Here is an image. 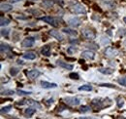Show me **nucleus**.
Returning <instances> with one entry per match:
<instances>
[{"mask_svg":"<svg viewBox=\"0 0 126 119\" xmlns=\"http://www.w3.org/2000/svg\"><path fill=\"white\" fill-rule=\"evenodd\" d=\"M80 119H98V118H95V117H82V118H80Z\"/></svg>","mask_w":126,"mask_h":119,"instance_id":"obj_34","label":"nucleus"},{"mask_svg":"<svg viewBox=\"0 0 126 119\" xmlns=\"http://www.w3.org/2000/svg\"><path fill=\"white\" fill-rule=\"evenodd\" d=\"M9 23H10V20H9V19L4 18V17H1V18H0V24H1V26L8 25Z\"/></svg>","mask_w":126,"mask_h":119,"instance_id":"obj_18","label":"nucleus"},{"mask_svg":"<svg viewBox=\"0 0 126 119\" xmlns=\"http://www.w3.org/2000/svg\"><path fill=\"white\" fill-rule=\"evenodd\" d=\"M50 34H51L53 37H54L55 39H57L58 41H62L63 39H64V36H63L59 31H57V30H52V31H50Z\"/></svg>","mask_w":126,"mask_h":119,"instance_id":"obj_12","label":"nucleus"},{"mask_svg":"<svg viewBox=\"0 0 126 119\" xmlns=\"http://www.w3.org/2000/svg\"><path fill=\"white\" fill-rule=\"evenodd\" d=\"M125 45H126V40H125Z\"/></svg>","mask_w":126,"mask_h":119,"instance_id":"obj_36","label":"nucleus"},{"mask_svg":"<svg viewBox=\"0 0 126 119\" xmlns=\"http://www.w3.org/2000/svg\"><path fill=\"white\" fill-rule=\"evenodd\" d=\"M41 53H42V55H44V56H46V57H49V56L51 55V47H50L49 45L44 46V47L42 48V50H41Z\"/></svg>","mask_w":126,"mask_h":119,"instance_id":"obj_16","label":"nucleus"},{"mask_svg":"<svg viewBox=\"0 0 126 119\" xmlns=\"http://www.w3.org/2000/svg\"><path fill=\"white\" fill-rule=\"evenodd\" d=\"M23 102H24V103H21L20 105H24V104H26V105H28V106H30V107L35 108H41V105H40L39 103H37V102L33 101V100H26V101H23Z\"/></svg>","mask_w":126,"mask_h":119,"instance_id":"obj_9","label":"nucleus"},{"mask_svg":"<svg viewBox=\"0 0 126 119\" xmlns=\"http://www.w3.org/2000/svg\"><path fill=\"white\" fill-rule=\"evenodd\" d=\"M69 77H70L71 79H75V80H78V79L80 78L79 74H78V73H75V72H71V73L69 74Z\"/></svg>","mask_w":126,"mask_h":119,"instance_id":"obj_26","label":"nucleus"},{"mask_svg":"<svg viewBox=\"0 0 126 119\" xmlns=\"http://www.w3.org/2000/svg\"><path fill=\"white\" fill-rule=\"evenodd\" d=\"M117 50H116V49H114L113 47H107L106 48V50H105V55L107 56V57H109V58H114V57H116L117 55Z\"/></svg>","mask_w":126,"mask_h":119,"instance_id":"obj_7","label":"nucleus"},{"mask_svg":"<svg viewBox=\"0 0 126 119\" xmlns=\"http://www.w3.org/2000/svg\"><path fill=\"white\" fill-rule=\"evenodd\" d=\"M81 33H82V36H83L84 38L88 39V40H93V39H95V37H96V34L94 33V31H92V30H90V29H88V28L83 29Z\"/></svg>","mask_w":126,"mask_h":119,"instance_id":"obj_5","label":"nucleus"},{"mask_svg":"<svg viewBox=\"0 0 126 119\" xmlns=\"http://www.w3.org/2000/svg\"><path fill=\"white\" fill-rule=\"evenodd\" d=\"M62 31L66 34H69V35H73V36H76L78 34V32L74 29H71V28H63Z\"/></svg>","mask_w":126,"mask_h":119,"instance_id":"obj_17","label":"nucleus"},{"mask_svg":"<svg viewBox=\"0 0 126 119\" xmlns=\"http://www.w3.org/2000/svg\"><path fill=\"white\" fill-rule=\"evenodd\" d=\"M57 65H58L60 67L65 68V69H68V70H72V69H73V65H69V64H67V63H64L62 61H58V62H57Z\"/></svg>","mask_w":126,"mask_h":119,"instance_id":"obj_14","label":"nucleus"},{"mask_svg":"<svg viewBox=\"0 0 126 119\" xmlns=\"http://www.w3.org/2000/svg\"><path fill=\"white\" fill-rule=\"evenodd\" d=\"M100 86H102V87H109V88H116V86H115L114 84H109V83L100 84Z\"/></svg>","mask_w":126,"mask_h":119,"instance_id":"obj_29","label":"nucleus"},{"mask_svg":"<svg viewBox=\"0 0 126 119\" xmlns=\"http://www.w3.org/2000/svg\"><path fill=\"white\" fill-rule=\"evenodd\" d=\"M18 72V68H11V70H10V73H11V75H13V76H15Z\"/></svg>","mask_w":126,"mask_h":119,"instance_id":"obj_30","label":"nucleus"},{"mask_svg":"<svg viewBox=\"0 0 126 119\" xmlns=\"http://www.w3.org/2000/svg\"><path fill=\"white\" fill-rule=\"evenodd\" d=\"M40 74H41V72H40L39 70H37V69H32V70H29V71L26 72L27 77L30 78V79H35V78H37Z\"/></svg>","mask_w":126,"mask_h":119,"instance_id":"obj_8","label":"nucleus"},{"mask_svg":"<svg viewBox=\"0 0 126 119\" xmlns=\"http://www.w3.org/2000/svg\"><path fill=\"white\" fill-rule=\"evenodd\" d=\"M34 43H35V39L33 37H26L25 39L22 40L21 47L22 48H30L34 45Z\"/></svg>","mask_w":126,"mask_h":119,"instance_id":"obj_3","label":"nucleus"},{"mask_svg":"<svg viewBox=\"0 0 126 119\" xmlns=\"http://www.w3.org/2000/svg\"><path fill=\"white\" fill-rule=\"evenodd\" d=\"M1 34H2V36H8V34H9V29H2V30H1Z\"/></svg>","mask_w":126,"mask_h":119,"instance_id":"obj_32","label":"nucleus"},{"mask_svg":"<svg viewBox=\"0 0 126 119\" xmlns=\"http://www.w3.org/2000/svg\"><path fill=\"white\" fill-rule=\"evenodd\" d=\"M99 72H101L103 74H112L114 72V70L112 68H100Z\"/></svg>","mask_w":126,"mask_h":119,"instance_id":"obj_20","label":"nucleus"},{"mask_svg":"<svg viewBox=\"0 0 126 119\" xmlns=\"http://www.w3.org/2000/svg\"><path fill=\"white\" fill-rule=\"evenodd\" d=\"M41 86L44 89H52V88H56L57 87V84L47 82V81H41Z\"/></svg>","mask_w":126,"mask_h":119,"instance_id":"obj_11","label":"nucleus"},{"mask_svg":"<svg viewBox=\"0 0 126 119\" xmlns=\"http://www.w3.org/2000/svg\"><path fill=\"white\" fill-rule=\"evenodd\" d=\"M7 51H10V47L9 45L7 44H4V43H1V52H7Z\"/></svg>","mask_w":126,"mask_h":119,"instance_id":"obj_23","label":"nucleus"},{"mask_svg":"<svg viewBox=\"0 0 126 119\" xmlns=\"http://www.w3.org/2000/svg\"><path fill=\"white\" fill-rule=\"evenodd\" d=\"M123 21H124V22H126V17L125 18H123Z\"/></svg>","mask_w":126,"mask_h":119,"instance_id":"obj_35","label":"nucleus"},{"mask_svg":"<svg viewBox=\"0 0 126 119\" xmlns=\"http://www.w3.org/2000/svg\"><path fill=\"white\" fill-rule=\"evenodd\" d=\"M81 56H82L83 58H85V59H88V60H93V59L95 58L94 52H92V51H90V50L83 51V52L81 53Z\"/></svg>","mask_w":126,"mask_h":119,"instance_id":"obj_10","label":"nucleus"},{"mask_svg":"<svg viewBox=\"0 0 126 119\" xmlns=\"http://www.w3.org/2000/svg\"><path fill=\"white\" fill-rule=\"evenodd\" d=\"M22 58L25 59V60H35L36 54L34 52H27V53H24L22 55Z\"/></svg>","mask_w":126,"mask_h":119,"instance_id":"obj_13","label":"nucleus"},{"mask_svg":"<svg viewBox=\"0 0 126 119\" xmlns=\"http://www.w3.org/2000/svg\"><path fill=\"white\" fill-rule=\"evenodd\" d=\"M18 95H22V96H27V95H30V94H32V92H30V91H23V90H18Z\"/></svg>","mask_w":126,"mask_h":119,"instance_id":"obj_25","label":"nucleus"},{"mask_svg":"<svg viewBox=\"0 0 126 119\" xmlns=\"http://www.w3.org/2000/svg\"><path fill=\"white\" fill-rule=\"evenodd\" d=\"M35 112H36V109H34V108H27V109H25L24 114L26 116H28V117H31Z\"/></svg>","mask_w":126,"mask_h":119,"instance_id":"obj_19","label":"nucleus"},{"mask_svg":"<svg viewBox=\"0 0 126 119\" xmlns=\"http://www.w3.org/2000/svg\"><path fill=\"white\" fill-rule=\"evenodd\" d=\"M79 90L80 91H87V92H89V91L92 90V87L90 85H82V86L79 87Z\"/></svg>","mask_w":126,"mask_h":119,"instance_id":"obj_21","label":"nucleus"},{"mask_svg":"<svg viewBox=\"0 0 126 119\" xmlns=\"http://www.w3.org/2000/svg\"><path fill=\"white\" fill-rule=\"evenodd\" d=\"M15 92L13 90H6V91H3L2 92V95H14Z\"/></svg>","mask_w":126,"mask_h":119,"instance_id":"obj_28","label":"nucleus"},{"mask_svg":"<svg viewBox=\"0 0 126 119\" xmlns=\"http://www.w3.org/2000/svg\"><path fill=\"white\" fill-rule=\"evenodd\" d=\"M81 21L77 17H74V18H71L68 20V24L73 27H78L81 25Z\"/></svg>","mask_w":126,"mask_h":119,"instance_id":"obj_6","label":"nucleus"},{"mask_svg":"<svg viewBox=\"0 0 126 119\" xmlns=\"http://www.w3.org/2000/svg\"><path fill=\"white\" fill-rule=\"evenodd\" d=\"M64 101H65L66 104H68L70 106H73V107H77V106H79L81 104L80 99L75 98V97H67V98L64 99Z\"/></svg>","mask_w":126,"mask_h":119,"instance_id":"obj_4","label":"nucleus"},{"mask_svg":"<svg viewBox=\"0 0 126 119\" xmlns=\"http://www.w3.org/2000/svg\"><path fill=\"white\" fill-rule=\"evenodd\" d=\"M90 108L89 107H87V106H82V107H81L80 108V109H79V111L80 112H81V113H85V112H88V111H90Z\"/></svg>","mask_w":126,"mask_h":119,"instance_id":"obj_22","label":"nucleus"},{"mask_svg":"<svg viewBox=\"0 0 126 119\" xmlns=\"http://www.w3.org/2000/svg\"><path fill=\"white\" fill-rule=\"evenodd\" d=\"M71 10H72V12L75 13V14H85V13H86L85 8H84L81 4H79V3L73 5L72 8H71Z\"/></svg>","mask_w":126,"mask_h":119,"instance_id":"obj_1","label":"nucleus"},{"mask_svg":"<svg viewBox=\"0 0 126 119\" xmlns=\"http://www.w3.org/2000/svg\"><path fill=\"white\" fill-rule=\"evenodd\" d=\"M101 42H102V44H103V45H106V44H109V43H110V40H109L108 38L102 37V40H101Z\"/></svg>","mask_w":126,"mask_h":119,"instance_id":"obj_31","label":"nucleus"},{"mask_svg":"<svg viewBox=\"0 0 126 119\" xmlns=\"http://www.w3.org/2000/svg\"><path fill=\"white\" fill-rule=\"evenodd\" d=\"M11 108H12V107H11V106L3 107V108H1V113H2V114H3V113H8V112L11 110Z\"/></svg>","mask_w":126,"mask_h":119,"instance_id":"obj_24","label":"nucleus"},{"mask_svg":"<svg viewBox=\"0 0 126 119\" xmlns=\"http://www.w3.org/2000/svg\"><path fill=\"white\" fill-rule=\"evenodd\" d=\"M118 83L122 86H126V77H122V78H119L118 80Z\"/></svg>","mask_w":126,"mask_h":119,"instance_id":"obj_27","label":"nucleus"},{"mask_svg":"<svg viewBox=\"0 0 126 119\" xmlns=\"http://www.w3.org/2000/svg\"><path fill=\"white\" fill-rule=\"evenodd\" d=\"M11 3H17V2H19V1H21V0H9Z\"/></svg>","mask_w":126,"mask_h":119,"instance_id":"obj_33","label":"nucleus"},{"mask_svg":"<svg viewBox=\"0 0 126 119\" xmlns=\"http://www.w3.org/2000/svg\"><path fill=\"white\" fill-rule=\"evenodd\" d=\"M42 21H44L45 22L53 25V26H58V20H56L55 18L52 17V16H47V17H43L41 19Z\"/></svg>","mask_w":126,"mask_h":119,"instance_id":"obj_2","label":"nucleus"},{"mask_svg":"<svg viewBox=\"0 0 126 119\" xmlns=\"http://www.w3.org/2000/svg\"><path fill=\"white\" fill-rule=\"evenodd\" d=\"M1 11L2 12H9L13 9V6L11 4H8V3H1Z\"/></svg>","mask_w":126,"mask_h":119,"instance_id":"obj_15","label":"nucleus"}]
</instances>
